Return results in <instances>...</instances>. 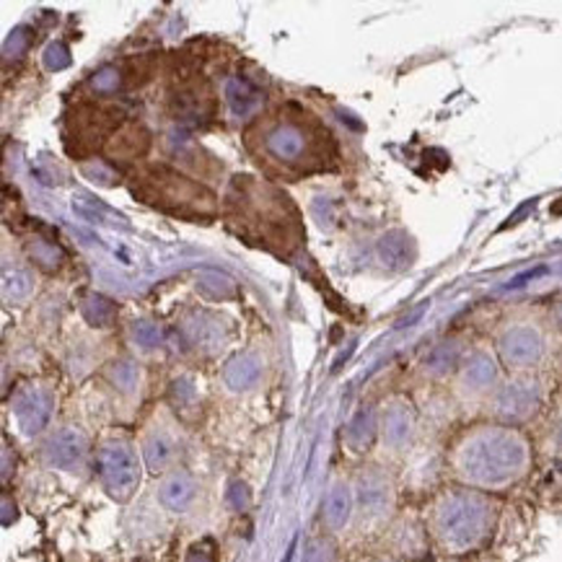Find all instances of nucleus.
I'll use <instances>...</instances> for the list:
<instances>
[{"label":"nucleus","instance_id":"2","mask_svg":"<svg viewBox=\"0 0 562 562\" xmlns=\"http://www.w3.org/2000/svg\"><path fill=\"white\" fill-rule=\"evenodd\" d=\"M228 221L239 226V234L251 244L288 257L304 239L299 211L291 198L276 187L251 177H236L228 192Z\"/></svg>","mask_w":562,"mask_h":562},{"label":"nucleus","instance_id":"22","mask_svg":"<svg viewBox=\"0 0 562 562\" xmlns=\"http://www.w3.org/2000/svg\"><path fill=\"white\" fill-rule=\"evenodd\" d=\"M29 291H32V280H29L26 272L13 270V276L5 272V295L9 299H24Z\"/></svg>","mask_w":562,"mask_h":562},{"label":"nucleus","instance_id":"20","mask_svg":"<svg viewBox=\"0 0 562 562\" xmlns=\"http://www.w3.org/2000/svg\"><path fill=\"white\" fill-rule=\"evenodd\" d=\"M140 373L133 363H117V369L112 371V384L120 389L122 394H133L138 389Z\"/></svg>","mask_w":562,"mask_h":562},{"label":"nucleus","instance_id":"6","mask_svg":"<svg viewBox=\"0 0 562 562\" xmlns=\"http://www.w3.org/2000/svg\"><path fill=\"white\" fill-rule=\"evenodd\" d=\"M93 467L106 495L117 503H127L138 493L143 470H146L140 449L125 436L104 438L93 451Z\"/></svg>","mask_w":562,"mask_h":562},{"label":"nucleus","instance_id":"5","mask_svg":"<svg viewBox=\"0 0 562 562\" xmlns=\"http://www.w3.org/2000/svg\"><path fill=\"white\" fill-rule=\"evenodd\" d=\"M133 192L143 203L161 207L171 215L182 218H213L218 213L215 207V194L190 177L179 175L169 167H148L135 177Z\"/></svg>","mask_w":562,"mask_h":562},{"label":"nucleus","instance_id":"11","mask_svg":"<svg viewBox=\"0 0 562 562\" xmlns=\"http://www.w3.org/2000/svg\"><path fill=\"white\" fill-rule=\"evenodd\" d=\"M140 457L146 470L161 474V477L175 470L179 459V436L175 434V428L164 420L150 425L146 434H143Z\"/></svg>","mask_w":562,"mask_h":562},{"label":"nucleus","instance_id":"23","mask_svg":"<svg viewBox=\"0 0 562 562\" xmlns=\"http://www.w3.org/2000/svg\"><path fill=\"white\" fill-rule=\"evenodd\" d=\"M304 562H335V550L327 539H316L306 547Z\"/></svg>","mask_w":562,"mask_h":562},{"label":"nucleus","instance_id":"9","mask_svg":"<svg viewBox=\"0 0 562 562\" xmlns=\"http://www.w3.org/2000/svg\"><path fill=\"white\" fill-rule=\"evenodd\" d=\"M352 490H356V514L363 518L366 524H379L392 514V506H394L392 480H389L381 470H376V467L360 472Z\"/></svg>","mask_w":562,"mask_h":562},{"label":"nucleus","instance_id":"19","mask_svg":"<svg viewBox=\"0 0 562 562\" xmlns=\"http://www.w3.org/2000/svg\"><path fill=\"white\" fill-rule=\"evenodd\" d=\"M493 381H495V369L493 363H487V360H474L470 369L464 371V386L470 389L472 394L487 392V389L493 386Z\"/></svg>","mask_w":562,"mask_h":562},{"label":"nucleus","instance_id":"10","mask_svg":"<svg viewBox=\"0 0 562 562\" xmlns=\"http://www.w3.org/2000/svg\"><path fill=\"white\" fill-rule=\"evenodd\" d=\"M91 457V441L76 425L57 428L45 443V461L53 470L81 472Z\"/></svg>","mask_w":562,"mask_h":562},{"label":"nucleus","instance_id":"21","mask_svg":"<svg viewBox=\"0 0 562 562\" xmlns=\"http://www.w3.org/2000/svg\"><path fill=\"white\" fill-rule=\"evenodd\" d=\"M83 312L97 327H110V322L114 319V306L104 299H93L91 304H86Z\"/></svg>","mask_w":562,"mask_h":562},{"label":"nucleus","instance_id":"1","mask_svg":"<svg viewBox=\"0 0 562 562\" xmlns=\"http://www.w3.org/2000/svg\"><path fill=\"white\" fill-rule=\"evenodd\" d=\"M451 470L464 487L493 493L506 490L529 472V441L514 425H477L451 449Z\"/></svg>","mask_w":562,"mask_h":562},{"label":"nucleus","instance_id":"12","mask_svg":"<svg viewBox=\"0 0 562 562\" xmlns=\"http://www.w3.org/2000/svg\"><path fill=\"white\" fill-rule=\"evenodd\" d=\"M415 436V409L405 402H394L379 415V438L386 449H407Z\"/></svg>","mask_w":562,"mask_h":562},{"label":"nucleus","instance_id":"25","mask_svg":"<svg viewBox=\"0 0 562 562\" xmlns=\"http://www.w3.org/2000/svg\"><path fill=\"white\" fill-rule=\"evenodd\" d=\"M187 562H215L211 552H205L203 547H194V550L187 554Z\"/></svg>","mask_w":562,"mask_h":562},{"label":"nucleus","instance_id":"14","mask_svg":"<svg viewBox=\"0 0 562 562\" xmlns=\"http://www.w3.org/2000/svg\"><path fill=\"white\" fill-rule=\"evenodd\" d=\"M356 516V490L348 482H335L324 495L322 521L329 531H345Z\"/></svg>","mask_w":562,"mask_h":562},{"label":"nucleus","instance_id":"16","mask_svg":"<svg viewBox=\"0 0 562 562\" xmlns=\"http://www.w3.org/2000/svg\"><path fill=\"white\" fill-rule=\"evenodd\" d=\"M148 148V133L143 130L140 125H135V122H125L117 133L112 135V143H110V156H114V161L117 158H138L146 154Z\"/></svg>","mask_w":562,"mask_h":562},{"label":"nucleus","instance_id":"8","mask_svg":"<svg viewBox=\"0 0 562 562\" xmlns=\"http://www.w3.org/2000/svg\"><path fill=\"white\" fill-rule=\"evenodd\" d=\"M68 146L76 140L74 154H91L102 146L104 138H112L125 125V120L117 112L104 110V106H81L68 120Z\"/></svg>","mask_w":562,"mask_h":562},{"label":"nucleus","instance_id":"18","mask_svg":"<svg viewBox=\"0 0 562 562\" xmlns=\"http://www.w3.org/2000/svg\"><path fill=\"white\" fill-rule=\"evenodd\" d=\"M379 436V417L371 409H360L348 425V443L352 449H366L373 443V438Z\"/></svg>","mask_w":562,"mask_h":562},{"label":"nucleus","instance_id":"24","mask_svg":"<svg viewBox=\"0 0 562 562\" xmlns=\"http://www.w3.org/2000/svg\"><path fill=\"white\" fill-rule=\"evenodd\" d=\"M135 337L143 342V348H154V345L161 342V333H158V329H148V327L135 329Z\"/></svg>","mask_w":562,"mask_h":562},{"label":"nucleus","instance_id":"17","mask_svg":"<svg viewBox=\"0 0 562 562\" xmlns=\"http://www.w3.org/2000/svg\"><path fill=\"white\" fill-rule=\"evenodd\" d=\"M259 376H262V369H259L255 358L231 360L226 371H223V381H226V386L234 389V392H247V389L257 386Z\"/></svg>","mask_w":562,"mask_h":562},{"label":"nucleus","instance_id":"13","mask_svg":"<svg viewBox=\"0 0 562 562\" xmlns=\"http://www.w3.org/2000/svg\"><path fill=\"white\" fill-rule=\"evenodd\" d=\"M156 498L169 514H184V510L192 508L194 498H198V482L182 467H175L158 482Z\"/></svg>","mask_w":562,"mask_h":562},{"label":"nucleus","instance_id":"7","mask_svg":"<svg viewBox=\"0 0 562 562\" xmlns=\"http://www.w3.org/2000/svg\"><path fill=\"white\" fill-rule=\"evenodd\" d=\"M55 415V394L49 386L26 384L21 386L11 400V417L16 423L19 434L26 438H37L45 434Z\"/></svg>","mask_w":562,"mask_h":562},{"label":"nucleus","instance_id":"4","mask_svg":"<svg viewBox=\"0 0 562 562\" xmlns=\"http://www.w3.org/2000/svg\"><path fill=\"white\" fill-rule=\"evenodd\" d=\"M498 508L487 493L472 487H453L441 493L430 508V535L436 544L449 554L477 550L493 535Z\"/></svg>","mask_w":562,"mask_h":562},{"label":"nucleus","instance_id":"3","mask_svg":"<svg viewBox=\"0 0 562 562\" xmlns=\"http://www.w3.org/2000/svg\"><path fill=\"white\" fill-rule=\"evenodd\" d=\"M329 150H333L329 130L304 110H295V114H288L285 110L259 125L257 161L276 167V171L308 175V171L324 169Z\"/></svg>","mask_w":562,"mask_h":562},{"label":"nucleus","instance_id":"15","mask_svg":"<svg viewBox=\"0 0 562 562\" xmlns=\"http://www.w3.org/2000/svg\"><path fill=\"white\" fill-rule=\"evenodd\" d=\"M539 394L537 386L531 384H510L506 389H501L498 396H495V409H498L501 420H506V425L526 420L531 413L537 409Z\"/></svg>","mask_w":562,"mask_h":562}]
</instances>
